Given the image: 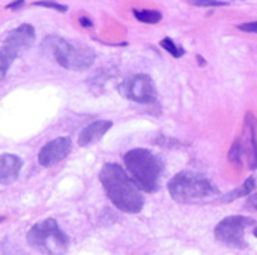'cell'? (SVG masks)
Wrapping results in <instances>:
<instances>
[{"instance_id":"obj_1","label":"cell","mask_w":257,"mask_h":255,"mask_svg":"<svg viewBox=\"0 0 257 255\" xmlns=\"http://www.w3.org/2000/svg\"><path fill=\"white\" fill-rule=\"evenodd\" d=\"M101 185L108 200L125 213H139L145 206L140 188L133 182L128 173L117 164H105L99 173Z\"/></svg>"},{"instance_id":"obj_2","label":"cell","mask_w":257,"mask_h":255,"mask_svg":"<svg viewBox=\"0 0 257 255\" xmlns=\"http://www.w3.org/2000/svg\"><path fill=\"white\" fill-rule=\"evenodd\" d=\"M125 168L133 182L145 192H155L163 176L161 159L148 149H133L123 156Z\"/></svg>"},{"instance_id":"obj_3","label":"cell","mask_w":257,"mask_h":255,"mask_svg":"<svg viewBox=\"0 0 257 255\" xmlns=\"http://www.w3.org/2000/svg\"><path fill=\"white\" fill-rule=\"evenodd\" d=\"M42 51L69 71H84L95 62V53L89 47L69 42L57 35H50L42 41Z\"/></svg>"},{"instance_id":"obj_4","label":"cell","mask_w":257,"mask_h":255,"mask_svg":"<svg viewBox=\"0 0 257 255\" xmlns=\"http://www.w3.org/2000/svg\"><path fill=\"white\" fill-rule=\"evenodd\" d=\"M169 192L175 201L190 204L218 194V189L208 177L185 170L169 182Z\"/></svg>"},{"instance_id":"obj_5","label":"cell","mask_w":257,"mask_h":255,"mask_svg":"<svg viewBox=\"0 0 257 255\" xmlns=\"http://www.w3.org/2000/svg\"><path fill=\"white\" fill-rule=\"evenodd\" d=\"M27 242L45 255H63L69 248V237L54 219H45L33 225L27 233Z\"/></svg>"},{"instance_id":"obj_6","label":"cell","mask_w":257,"mask_h":255,"mask_svg":"<svg viewBox=\"0 0 257 255\" xmlns=\"http://www.w3.org/2000/svg\"><path fill=\"white\" fill-rule=\"evenodd\" d=\"M254 225V221L251 218L245 216H227L218 225L215 227V239L221 242L223 245H227L230 248L244 249L245 248V230L248 227Z\"/></svg>"},{"instance_id":"obj_7","label":"cell","mask_w":257,"mask_h":255,"mask_svg":"<svg viewBox=\"0 0 257 255\" xmlns=\"http://www.w3.org/2000/svg\"><path fill=\"white\" fill-rule=\"evenodd\" d=\"M119 92L123 98L139 104H149L157 99L155 84L152 78L145 74H139L126 78L119 86Z\"/></svg>"},{"instance_id":"obj_8","label":"cell","mask_w":257,"mask_h":255,"mask_svg":"<svg viewBox=\"0 0 257 255\" xmlns=\"http://www.w3.org/2000/svg\"><path fill=\"white\" fill-rule=\"evenodd\" d=\"M35 29L30 24H21L8 33L0 53L12 63L21 51L27 50L35 42Z\"/></svg>"},{"instance_id":"obj_9","label":"cell","mask_w":257,"mask_h":255,"mask_svg":"<svg viewBox=\"0 0 257 255\" xmlns=\"http://www.w3.org/2000/svg\"><path fill=\"white\" fill-rule=\"evenodd\" d=\"M71 149H72V141L69 137L54 138L39 150L38 162H39V165L50 168V167L62 162L71 153Z\"/></svg>"},{"instance_id":"obj_10","label":"cell","mask_w":257,"mask_h":255,"mask_svg":"<svg viewBox=\"0 0 257 255\" xmlns=\"http://www.w3.org/2000/svg\"><path fill=\"white\" fill-rule=\"evenodd\" d=\"M23 161L17 155H0V185H11L18 179Z\"/></svg>"},{"instance_id":"obj_11","label":"cell","mask_w":257,"mask_h":255,"mask_svg":"<svg viewBox=\"0 0 257 255\" xmlns=\"http://www.w3.org/2000/svg\"><path fill=\"white\" fill-rule=\"evenodd\" d=\"M111 126H113V123L110 120H96V122L87 125L78 135V144L81 147H87V146L99 141L108 132V129Z\"/></svg>"},{"instance_id":"obj_12","label":"cell","mask_w":257,"mask_h":255,"mask_svg":"<svg viewBox=\"0 0 257 255\" xmlns=\"http://www.w3.org/2000/svg\"><path fill=\"white\" fill-rule=\"evenodd\" d=\"M254 188H256L254 177H248V179L242 183V186H239L238 189L230 191L229 194H226V195L221 198V201H223V203H230V201H233V200H238V198H241V197H245V195L251 194V192L254 191Z\"/></svg>"},{"instance_id":"obj_13","label":"cell","mask_w":257,"mask_h":255,"mask_svg":"<svg viewBox=\"0 0 257 255\" xmlns=\"http://www.w3.org/2000/svg\"><path fill=\"white\" fill-rule=\"evenodd\" d=\"M134 17L142 21V23H149V24H155L158 23L163 15L158 11H152V9H134Z\"/></svg>"},{"instance_id":"obj_14","label":"cell","mask_w":257,"mask_h":255,"mask_svg":"<svg viewBox=\"0 0 257 255\" xmlns=\"http://www.w3.org/2000/svg\"><path fill=\"white\" fill-rule=\"evenodd\" d=\"M160 45L167 51V53H170L173 57H181L185 51H184V48H181V47H178L176 45V42H173L170 38H166V39H163L161 42H160Z\"/></svg>"},{"instance_id":"obj_15","label":"cell","mask_w":257,"mask_h":255,"mask_svg":"<svg viewBox=\"0 0 257 255\" xmlns=\"http://www.w3.org/2000/svg\"><path fill=\"white\" fill-rule=\"evenodd\" d=\"M33 6L50 8V9H54V11H59V12H66V11H68V6L60 5V3L53 2V0H39V2H35V3H33Z\"/></svg>"},{"instance_id":"obj_16","label":"cell","mask_w":257,"mask_h":255,"mask_svg":"<svg viewBox=\"0 0 257 255\" xmlns=\"http://www.w3.org/2000/svg\"><path fill=\"white\" fill-rule=\"evenodd\" d=\"M0 255H27L24 251H21L20 248H17L14 243L11 242H5L0 243Z\"/></svg>"},{"instance_id":"obj_17","label":"cell","mask_w":257,"mask_h":255,"mask_svg":"<svg viewBox=\"0 0 257 255\" xmlns=\"http://www.w3.org/2000/svg\"><path fill=\"white\" fill-rule=\"evenodd\" d=\"M190 3L197 5V6H223L226 2H218V0H190Z\"/></svg>"},{"instance_id":"obj_18","label":"cell","mask_w":257,"mask_h":255,"mask_svg":"<svg viewBox=\"0 0 257 255\" xmlns=\"http://www.w3.org/2000/svg\"><path fill=\"white\" fill-rule=\"evenodd\" d=\"M9 66H11V62L0 53V81L5 78V75H6V72H8V69H9Z\"/></svg>"},{"instance_id":"obj_19","label":"cell","mask_w":257,"mask_h":255,"mask_svg":"<svg viewBox=\"0 0 257 255\" xmlns=\"http://www.w3.org/2000/svg\"><path fill=\"white\" fill-rule=\"evenodd\" d=\"M242 32H248V33H257V21L251 23H245V24H239L238 26Z\"/></svg>"},{"instance_id":"obj_20","label":"cell","mask_w":257,"mask_h":255,"mask_svg":"<svg viewBox=\"0 0 257 255\" xmlns=\"http://www.w3.org/2000/svg\"><path fill=\"white\" fill-rule=\"evenodd\" d=\"M247 204H248V207H250V209L257 210V192L256 194H251V195L248 197V200H247Z\"/></svg>"},{"instance_id":"obj_21","label":"cell","mask_w":257,"mask_h":255,"mask_svg":"<svg viewBox=\"0 0 257 255\" xmlns=\"http://www.w3.org/2000/svg\"><path fill=\"white\" fill-rule=\"evenodd\" d=\"M23 6H24V0H15V2H12V3H9L6 8L15 11V9H20V8H23Z\"/></svg>"},{"instance_id":"obj_22","label":"cell","mask_w":257,"mask_h":255,"mask_svg":"<svg viewBox=\"0 0 257 255\" xmlns=\"http://www.w3.org/2000/svg\"><path fill=\"white\" fill-rule=\"evenodd\" d=\"M80 24H81L83 27H92V26H93V23H92L90 18H87V17H81V18H80Z\"/></svg>"},{"instance_id":"obj_23","label":"cell","mask_w":257,"mask_h":255,"mask_svg":"<svg viewBox=\"0 0 257 255\" xmlns=\"http://www.w3.org/2000/svg\"><path fill=\"white\" fill-rule=\"evenodd\" d=\"M253 233H254V236H256V237H257V227H256V228H254V231H253Z\"/></svg>"}]
</instances>
